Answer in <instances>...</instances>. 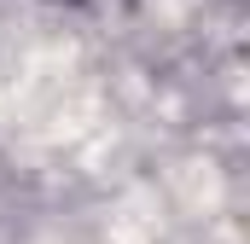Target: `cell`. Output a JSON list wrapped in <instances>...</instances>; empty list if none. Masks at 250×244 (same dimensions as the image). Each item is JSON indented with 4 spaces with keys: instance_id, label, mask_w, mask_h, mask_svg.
<instances>
[]
</instances>
